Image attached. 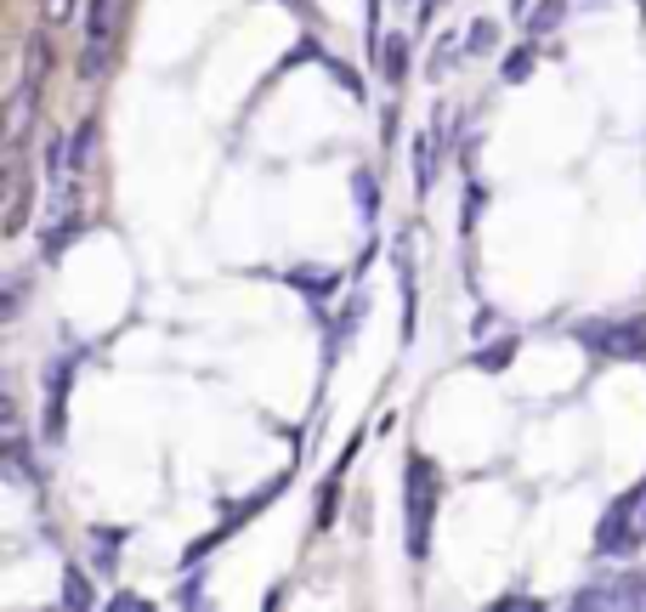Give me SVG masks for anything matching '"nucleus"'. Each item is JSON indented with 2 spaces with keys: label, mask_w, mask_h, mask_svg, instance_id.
<instances>
[{
  "label": "nucleus",
  "mask_w": 646,
  "mask_h": 612,
  "mask_svg": "<svg viewBox=\"0 0 646 612\" xmlns=\"http://www.w3.org/2000/svg\"><path fill=\"white\" fill-rule=\"evenodd\" d=\"M63 607H74V612H86V607H96V590H91V578H86V568H63Z\"/></svg>",
  "instance_id": "nucleus-9"
},
{
  "label": "nucleus",
  "mask_w": 646,
  "mask_h": 612,
  "mask_svg": "<svg viewBox=\"0 0 646 612\" xmlns=\"http://www.w3.org/2000/svg\"><path fill=\"white\" fill-rule=\"evenodd\" d=\"M470 51H493V46H500V40H493V23L488 17H477V23H470V40H465Z\"/></svg>",
  "instance_id": "nucleus-16"
},
{
  "label": "nucleus",
  "mask_w": 646,
  "mask_h": 612,
  "mask_svg": "<svg viewBox=\"0 0 646 612\" xmlns=\"http://www.w3.org/2000/svg\"><path fill=\"white\" fill-rule=\"evenodd\" d=\"M380 63H386V80L403 86V74H409V35H380Z\"/></svg>",
  "instance_id": "nucleus-8"
},
{
  "label": "nucleus",
  "mask_w": 646,
  "mask_h": 612,
  "mask_svg": "<svg viewBox=\"0 0 646 612\" xmlns=\"http://www.w3.org/2000/svg\"><path fill=\"white\" fill-rule=\"evenodd\" d=\"M91 153H96V125H80V131H74V148H68V170H74V182L86 176Z\"/></svg>",
  "instance_id": "nucleus-11"
},
{
  "label": "nucleus",
  "mask_w": 646,
  "mask_h": 612,
  "mask_svg": "<svg viewBox=\"0 0 646 612\" xmlns=\"http://www.w3.org/2000/svg\"><path fill=\"white\" fill-rule=\"evenodd\" d=\"M17 306H23V278H7V295H0V318H17Z\"/></svg>",
  "instance_id": "nucleus-17"
},
{
  "label": "nucleus",
  "mask_w": 646,
  "mask_h": 612,
  "mask_svg": "<svg viewBox=\"0 0 646 612\" xmlns=\"http://www.w3.org/2000/svg\"><path fill=\"white\" fill-rule=\"evenodd\" d=\"M23 216H29V182L23 176H12V199H7V221H0V233H23Z\"/></svg>",
  "instance_id": "nucleus-10"
},
{
  "label": "nucleus",
  "mask_w": 646,
  "mask_h": 612,
  "mask_svg": "<svg viewBox=\"0 0 646 612\" xmlns=\"http://www.w3.org/2000/svg\"><path fill=\"white\" fill-rule=\"evenodd\" d=\"M579 341L607 357V364H630V357H646V318H624V323H584Z\"/></svg>",
  "instance_id": "nucleus-2"
},
{
  "label": "nucleus",
  "mask_w": 646,
  "mask_h": 612,
  "mask_svg": "<svg viewBox=\"0 0 646 612\" xmlns=\"http://www.w3.org/2000/svg\"><path fill=\"white\" fill-rule=\"evenodd\" d=\"M414 182H419V193H431V182H437V160H431V137H414Z\"/></svg>",
  "instance_id": "nucleus-13"
},
{
  "label": "nucleus",
  "mask_w": 646,
  "mask_h": 612,
  "mask_svg": "<svg viewBox=\"0 0 646 612\" xmlns=\"http://www.w3.org/2000/svg\"><path fill=\"white\" fill-rule=\"evenodd\" d=\"M561 12H567V0H539V7L528 12V35L544 40V35H551L556 23H561Z\"/></svg>",
  "instance_id": "nucleus-12"
},
{
  "label": "nucleus",
  "mask_w": 646,
  "mask_h": 612,
  "mask_svg": "<svg viewBox=\"0 0 646 612\" xmlns=\"http://www.w3.org/2000/svg\"><path fill=\"white\" fill-rule=\"evenodd\" d=\"M635 545H641V488L618 499L602 517V533H595V550L602 556H630Z\"/></svg>",
  "instance_id": "nucleus-3"
},
{
  "label": "nucleus",
  "mask_w": 646,
  "mask_h": 612,
  "mask_svg": "<svg viewBox=\"0 0 646 612\" xmlns=\"http://www.w3.org/2000/svg\"><path fill=\"white\" fill-rule=\"evenodd\" d=\"M511 357H516V341H500V346H482V352H477V369H488V374H493V369H505V364H511Z\"/></svg>",
  "instance_id": "nucleus-14"
},
{
  "label": "nucleus",
  "mask_w": 646,
  "mask_h": 612,
  "mask_svg": "<svg viewBox=\"0 0 646 612\" xmlns=\"http://www.w3.org/2000/svg\"><path fill=\"white\" fill-rule=\"evenodd\" d=\"M533 74V51H511L505 58V86H521Z\"/></svg>",
  "instance_id": "nucleus-15"
},
{
  "label": "nucleus",
  "mask_w": 646,
  "mask_h": 612,
  "mask_svg": "<svg viewBox=\"0 0 646 612\" xmlns=\"http://www.w3.org/2000/svg\"><path fill=\"white\" fill-rule=\"evenodd\" d=\"M108 607H114V612H147V601H142V596H114Z\"/></svg>",
  "instance_id": "nucleus-20"
},
{
  "label": "nucleus",
  "mask_w": 646,
  "mask_h": 612,
  "mask_svg": "<svg viewBox=\"0 0 646 612\" xmlns=\"http://www.w3.org/2000/svg\"><path fill=\"white\" fill-rule=\"evenodd\" d=\"M40 17L46 23H68L74 17V0H40Z\"/></svg>",
  "instance_id": "nucleus-19"
},
{
  "label": "nucleus",
  "mask_w": 646,
  "mask_h": 612,
  "mask_svg": "<svg viewBox=\"0 0 646 612\" xmlns=\"http://www.w3.org/2000/svg\"><path fill=\"white\" fill-rule=\"evenodd\" d=\"M431 517H437V466L426 454H409V494H403V527H409V556L419 561L431 550Z\"/></svg>",
  "instance_id": "nucleus-1"
},
{
  "label": "nucleus",
  "mask_w": 646,
  "mask_h": 612,
  "mask_svg": "<svg viewBox=\"0 0 646 612\" xmlns=\"http://www.w3.org/2000/svg\"><path fill=\"white\" fill-rule=\"evenodd\" d=\"M641 539H646V488H641Z\"/></svg>",
  "instance_id": "nucleus-21"
},
{
  "label": "nucleus",
  "mask_w": 646,
  "mask_h": 612,
  "mask_svg": "<svg viewBox=\"0 0 646 612\" xmlns=\"http://www.w3.org/2000/svg\"><path fill=\"white\" fill-rule=\"evenodd\" d=\"M352 199H358L363 227H375V216H380V182H375V170H358L352 176Z\"/></svg>",
  "instance_id": "nucleus-7"
},
{
  "label": "nucleus",
  "mask_w": 646,
  "mask_h": 612,
  "mask_svg": "<svg viewBox=\"0 0 646 612\" xmlns=\"http://www.w3.org/2000/svg\"><path fill=\"white\" fill-rule=\"evenodd\" d=\"M573 607H646V578L641 573H618V578H602V584H590V590L573 596Z\"/></svg>",
  "instance_id": "nucleus-5"
},
{
  "label": "nucleus",
  "mask_w": 646,
  "mask_h": 612,
  "mask_svg": "<svg viewBox=\"0 0 646 612\" xmlns=\"http://www.w3.org/2000/svg\"><path fill=\"white\" fill-rule=\"evenodd\" d=\"M460 58V46H454V35H442V46H437V58H431V74H449V63Z\"/></svg>",
  "instance_id": "nucleus-18"
},
{
  "label": "nucleus",
  "mask_w": 646,
  "mask_h": 612,
  "mask_svg": "<svg viewBox=\"0 0 646 612\" xmlns=\"http://www.w3.org/2000/svg\"><path fill=\"white\" fill-rule=\"evenodd\" d=\"M35 97H40V86H17V97H12V114H7V142H12V153L23 148V137H29Z\"/></svg>",
  "instance_id": "nucleus-6"
},
{
  "label": "nucleus",
  "mask_w": 646,
  "mask_h": 612,
  "mask_svg": "<svg viewBox=\"0 0 646 612\" xmlns=\"http://www.w3.org/2000/svg\"><path fill=\"white\" fill-rule=\"evenodd\" d=\"M114 12H119V0H91V29H86V51H80L86 80H96L114 58Z\"/></svg>",
  "instance_id": "nucleus-4"
}]
</instances>
